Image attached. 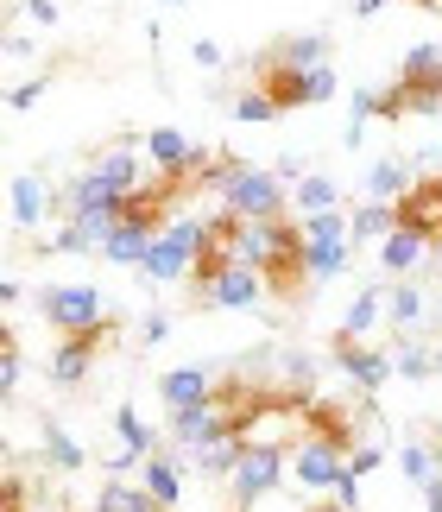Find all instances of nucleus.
Masks as SVG:
<instances>
[{"label":"nucleus","instance_id":"nucleus-36","mask_svg":"<svg viewBox=\"0 0 442 512\" xmlns=\"http://www.w3.org/2000/svg\"><path fill=\"white\" fill-rule=\"evenodd\" d=\"M171 336V317H165V310H152V317H146V342H165Z\"/></svg>","mask_w":442,"mask_h":512},{"label":"nucleus","instance_id":"nucleus-17","mask_svg":"<svg viewBox=\"0 0 442 512\" xmlns=\"http://www.w3.org/2000/svg\"><path fill=\"white\" fill-rule=\"evenodd\" d=\"M209 380H215L209 367H171L165 380H158V392H165V405L177 411V405H196V399H209Z\"/></svg>","mask_w":442,"mask_h":512},{"label":"nucleus","instance_id":"nucleus-34","mask_svg":"<svg viewBox=\"0 0 442 512\" xmlns=\"http://www.w3.org/2000/svg\"><path fill=\"white\" fill-rule=\"evenodd\" d=\"M278 184H297V177H304V159H297V152H285V159H278Z\"/></svg>","mask_w":442,"mask_h":512},{"label":"nucleus","instance_id":"nucleus-4","mask_svg":"<svg viewBox=\"0 0 442 512\" xmlns=\"http://www.w3.org/2000/svg\"><path fill=\"white\" fill-rule=\"evenodd\" d=\"M120 342V323L114 317H102V323H89V329H76V336H64L57 342V354H51V386H83L89 380V367L102 361V354Z\"/></svg>","mask_w":442,"mask_h":512},{"label":"nucleus","instance_id":"nucleus-6","mask_svg":"<svg viewBox=\"0 0 442 512\" xmlns=\"http://www.w3.org/2000/svg\"><path fill=\"white\" fill-rule=\"evenodd\" d=\"M38 310H45V323L57 329V336H76V329L108 317V298L95 285H45L38 291Z\"/></svg>","mask_w":442,"mask_h":512},{"label":"nucleus","instance_id":"nucleus-41","mask_svg":"<svg viewBox=\"0 0 442 512\" xmlns=\"http://www.w3.org/2000/svg\"><path fill=\"white\" fill-rule=\"evenodd\" d=\"M45 512H57V506H45Z\"/></svg>","mask_w":442,"mask_h":512},{"label":"nucleus","instance_id":"nucleus-2","mask_svg":"<svg viewBox=\"0 0 442 512\" xmlns=\"http://www.w3.org/2000/svg\"><path fill=\"white\" fill-rule=\"evenodd\" d=\"M215 196H221V209L240 215V222H278V215H291L285 184H278L272 171H253V165H234V177Z\"/></svg>","mask_w":442,"mask_h":512},{"label":"nucleus","instance_id":"nucleus-37","mask_svg":"<svg viewBox=\"0 0 442 512\" xmlns=\"http://www.w3.org/2000/svg\"><path fill=\"white\" fill-rule=\"evenodd\" d=\"M379 7H392V0H354V13H360V19H373Z\"/></svg>","mask_w":442,"mask_h":512},{"label":"nucleus","instance_id":"nucleus-7","mask_svg":"<svg viewBox=\"0 0 442 512\" xmlns=\"http://www.w3.org/2000/svg\"><path fill=\"white\" fill-rule=\"evenodd\" d=\"M392 222L411 228V234H424L430 247H442V184H436L430 171L411 177V184L392 196Z\"/></svg>","mask_w":442,"mask_h":512},{"label":"nucleus","instance_id":"nucleus-27","mask_svg":"<svg viewBox=\"0 0 442 512\" xmlns=\"http://www.w3.org/2000/svg\"><path fill=\"white\" fill-rule=\"evenodd\" d=\"M386 228H392V203H367V209H354L348 241H379Z\"/></svg>","mask_w":442,"mask_h":512},{"label":"nucleus","instance_id":"nucleus-3","mask_svg":"<svg viewBox=\"0 0 442 512\" xmlns=\"http://www.w3.org/2000/svg\"><path fill=\"white\" fill-rule=\"evenodd\" d=\"M259 285H266L278 304H297L310 291V279H304V241H297L291 215H278V228H272V253L259 260Z\"/></svg>","mask_w":442,"mask_h":512},{"label":"nucleus","instance_id":"nucleus-10","mask_svg":"<svg viewBox=\"0 0 442 512\" xmlns=\"http://www.w3.org/2000/svg\"><path fill=\"white\" fill-rule=\"evenodd\" d=\"M329 361H335L341 373H348V380H354L360 392H379V386L392 380V354H386V348H367V342H341V336H335Z\"/></svg>","mask_w":442,"mask_h":512},{"label":"nucleus","instance_id":"nucleus-14","mask_svg":"<svg viewBox=\"0 0 442 512\" xmlns=\"http://www.w3.org/2000/svg\"><path fill=\"white\" fill-rule=\"evenodd\" d=\"M45 215H51V184L38 171H19L13 177V222L19 228H38Z\"/></svg>","mask_w":442,"mask_h":512},{"label":"nucleus","instance_id":"nucleus-20","mask_svg":"<svg viewBox=\"0 0 442 512\" xmlns=\"http://www.w3.org/2000/svg\"><path fill=\"white\" fill-rule=\"evenodd\" d=\"M285 203H291L297 215H323V209H335V203H341V190L329 184V177L304 171V177H297V196H285Z\"/></svg>","mask_w":442,"mask_h":512},{"label":"nucleus","instance_id":"nucleus-28","mask_svg":"<svg viewBox=\"0 0 442 512\" xmlns=\"http://www.w3.org/2000/svg\"><path fill=\"white\" fill-rule=\"evenodd\" d=\"M0 512H32V481L19 475V468L0 475Z\"/></svg>","mask_w":442,"mask_h":512},{"label":"nucleus","instance_id":"nucleus-26","mask_svg":"<svg viewBox=\"0 0 442 512\" xmlns=\"http://www.w3.org/2000/svg\"><path fill=\"white\" fill-rule=\"evenodd\" d=\"M297 241H348V215H341V209L297 215Z\"/></svg>","mask_w":442,"mask_h":512},{"label":"nucleus","instance_id":"nucleus-11","mask_svg":"<svg viewBox=\"0 0 442 512\" xmlns=\"http://www.w3.org/2000/svg\"><path fill=\"white\" fill-rule=\"evenodd\" d=\"M297 481L304 487H335L341 481V449L335 443H316V437H297Z\"/></svg>","mask_w":442,"mask_h":512},{"label":"nucleus","instance_id":"nucleus-9","mask_svg":"<svg viewBox=\"0 0 442 512\" xmlns=\"http://www.w3.org/2000/svg\"><path fill=\"white\" fill-rule=\"evenodd\" d=\"M196 298H203L209 310H253L259 298H266V285H259V272H253V266L228 260V266H221L203 291H196Z\"/></svg>","mask_w":442,"mask_h":512},{"label":"nucleus","instance_id":"nucleus-21","mask_svg":"<svg viewBox=\"0 0 442 512\" xmlns=\"http://www.w3.org/2000/svg\"><path fill=\"white\" fill-rule=\"evenodd\" d=\"M19 380H26V354H19V336L0 323V405L19 399Z\"/></svg>","mask_w":442,"mask_h":512},{"label":"nucleus","instance_id":"nucleus-29","mask_svg":"<svg viewBox=\"0 0 442 512\" xmlns=\"http://www.w3.org/2000/svg\"><path fill=\"white\" fill-rule=\"evenodd\" d=\"M234 121H253V127H259V121H278V108H272L259 89H240V95H234Z\"/></svg>","mask_w":442,"mask_h":512},{"label":"nucleus","instance_id":"nucleus-24","mask_svg":"<svg viewBox=\"0 0 442 512\" xmlns=\"http://www.w3.org/2000/svg\"><path fill=\"white\" fill-rule=\"evenodd\" d=\"M405 184H411L405 159H373V171H367V196H373V203H392Z\"/></svg>","mask_w":442,"mask_h":512},{"label":"nucleus","instance_id":"nucleus-35","mask_svg":"<svg viewBox=\"0 0 442 512\" xmlns=\"http://www.w3.org/2000/svg\"><path fill=\"white\" fill-rule=\"evenodd\" d=\"M190 51H196V64H203V70H215V64H221V45H215V38H196Z\"/></svg>","mask_w":442,"mask_h":512},{"label":"nucleus","instance_id":"nucleus-39","mask_svg":"<svg viewBox=\"0 0 442 512\" xmlns=\"http://www.w3.org/2000/svg\"><path fill=\"white\" fill-rule=\"evenodd\" d=\"M310 512H360V506H341V500H329V506H310Z\"/></svg>","mask_w":442,"mask_h":512},{"label":"nucleus","instance_id":"nucleus-8","mask_svg":"<svg viewBox=\"0 0 442 512\" xmlns=\"http://www.w3.org/2000/svg\"><path fill=\"white\" fill-rule=\"evenodd\" d=\"M57 209H64V222H89L95 234H102L108 222H114V209H120V196L102 184V177H95V171H83V177H76V184L64 190V203H57Z\"/></svg>","mask_w":442,"mask_h":512},{"label":"nucleus","instance_id":"nucleus-23","mask_svg":"<svg viewBox=\"0 0 442 512\" xmlns=\"http://www.w3.org/2000/svg\"><path fill=\"white\" fill-rule=\"evenodd\" d=\"M114 430H120V443H127V456H152V449H158V430L139 418L133 405H120V411H114Z\"/></svg>","mask_w":442,"mask_h":512},{"label":"nucleus","instance_id":"nucleus-42","mask_svg":"<svg viewBox=\"0 0 442 512\" xmlns=\"http://www.w3.org/2000/svg\"><path fill=\"white\" fill-rule=\"evenodd\" d=\"M0 456H7V449H0Z\"/></svg>","mask_w":442,"mask_h":512},{"label":"nucleus","instance_id":"nucleus-25","mask_svg":"<svg viewBox=\"0 0 442 512\" xmlns=\"http://www.w3.org/2000/svg\"><path fill=\"white\" fill-rule=\"evenodd\" d=\"M379 298H386L379 285H373V291H360V298H354V310H348V323H341L335 336H341V342H360V336H367V329L379 323Z\"/></svg>","mask_w":442,"mask_h":512},{"label":"nucleus","instance_id":"nucleus-30","mask_svg":"<svg viewBox=\"0 0 442 512\" xmlns=\"http://www.w3.org/2000/svg\"><path fill=\"white\" fill-rule=\"evenodd\" d=\"M392 373H405V380H430L436 361H430V348H405V354H392Z\"/></svg>","mask_w":442,"mask_h":512},{"label":"nucleus","instance_id":"nucleus-5","mask_svg":"<svg viewBox=\"0 0 442 512\" xmlns=\"http://www.w3.org/2000/svg\"><path fill=\"white\" fill-rule=\"evenodd\" d=\"M285 456L291 449H272V443H240V456L228 468V481H234V506H253V500H266L278 481H285Z\"/></svg>","mask_w":442,"mask_h":512},{"label":"nucleus","instance_id":"nucleus-33","mask_svg":"<svg viewBox=\"0 0 442 512\" xmlns=\"http://www.w3.org/2000/svg\"><path fill=\"white\" fill-rule=\"evenodd\" d=\"M26 19H32V26H51V19H57V0H26Z\"/></svg>","mask_w":442,"mask_h":512},{"label":"nucleus","instance_id":"nucleus-19","mask_svg":"<svg viewBox=\"0 0 442 512\" xmlns=\"http://www.w3.org/2000/svg\"><path fill=\"white\" fill-rule=\"evenodd\" d=\"M38 430H45V462L57 468V475H76V468H83V443H76L57 418H45Z\"/></svg>","mask_w":442,"mask_h":512},{"label":"nucleus","instance_id":"nucleus-31","mask_svg":"<svg viewBox=\"0 0 442 512\" xmlns=\"http://www.w3.org/2000/svg\"><path fill=\"white\" fill-rule=\"evenodd\" d=\"M405 475H411V481H424V487L436 481V449H430V443H417V449H405Z\"/></svg>","mask_w":442,"mask_h":512},{"label":"nucleus","instance_id":"nucleus-40","mask_svg":"<svg viewBox=\"0 0 442 512\" xmlns=\"http://www.w3.org/2000/svg\"><path fill=\"white\" fill-rule=\"evenodd\" d=\"M411 7H424V13H436V0H411Z\"/></svg>","mask_w":442,"mask_h":512},{"label":"nucleus","instance_id":"nucleus-22","mask_svg":"<svg viewBox=\"0 0 442 512\" xmlns=\"http://www.w3.org/2000/svg\"><path fill=\"white\" fill-rule=\"evenodd\" d=\"M89 171L102 177V184H108L114 196H127V190L139 184V159H133V152H102V159H95Z\"/></svg>","mask_w":442,"mask_h":512},{"label":"nucleus","instance_id":"nucleus-18","mask_svg":"<svg viewBox=\"0 0 442 512\" xmlns=\"http://www.w3.org/2000/svg\"><path fill=\"white\" fill-rule=\"evenodd\" d=\"M348 247L354 241H304V279L323 285V279H335V272H348Z\"/></svg>","mask_w":442,"mask_h":512},{"label":"nucleus","instance_id":"nucleus-1","mask_svg":"<svg viewBox=\"0 0 442 512\" xmlns=\"http://www.w3.org/2000/svg\"><path fill=\"white\" fill-rule=\"evenodd\" d=\"M253 89L266 95L278 114L291 108H316L335 95V70L329 64H310V70H291V64H272V57H253Z\"/></svg>","mask_w":442,"mask_h":512},{"label":"nucleus","instance_id":"nucleus-32","mask_svg":"<svg viewBox=\"0 0 442 512\" xmlns=\"http://www.w3.org/2000/svg\"><path fill=\"white\" fill-rule=\"evenodd\" d=\"M38 95H45V76H32V83H19V89H13V108H32Z\"/></svg>","mask_w":442,"mask_h":512},{"label":"nucleus","instance_id":"nucleus-15","mask_svg":"<svg viewBox=\"0 0 442 512\" xmlns=\"http://www.w3.org/2000/svg\"><path fill=\"white\" fill-rule=\"evenodd\" d=\"M146 241H152L146 228H133V222H108V228H102V241H95V253H102V260H114V266H139Z\"/></svg>","mask_w":442,"mask_h":512},{"label":"nucleus","instance_id":"nucleus-16","mask_svg":"<svg viewBox=\"0 0 442 512\" xmlns=\"http://www.w3.org/2000/svg\"><path fill=\"white\" fill-rule=\"evenodd\" d=\"M139 462H146V481H139V487H146V494L171 512L177 500H184V475H177V462H171V456H158V449H152V456H139Z\"/></svg>","mask_w":442,"mask_h":512},{"label":"nucleus","instance_id":"nucleus-38","mask_svg":"<svg viewBox=\"0 0 442 512\" xmlns=\"http://www.w3.org/2000/svg\"><path fill=\"white\" fill-rule=\"evenodd\" d=\"M13 298H19V285H13V279H0V304H13Z\"/></svg>","mask_w":442,"mask_h":512},{"label":"nucleus","instance_id":"nucleus-13","mask_svg":"<svg viewBox=\"0 0 442 512\" xmlns=\"http://www.w3.org/2000/svg\"><path fill=\"white\" fill-rule=\"evenodd\" d=\"M424 253H436L430 241H424V234H411V228H386V234H379V266H386L392 272V279H398V272H411L417 260H424Z\"/></svg>","mask_w":442,"mask_h":512},{"label":"nucleus","instance_id":"nucleus-12","mask_svg":"<svg viewBox=\"0 0 442 512\" xmlns=\"http://www.w3.org/2000/svg\"><path fill=\"white\" fill-rule=\"evenodd\" d=\"M259 57L291 64V70H310V64H329V38H323V32H291V38H272Z\"/></svg>","mask_w":442,"mask_h":512}]
</instances>
